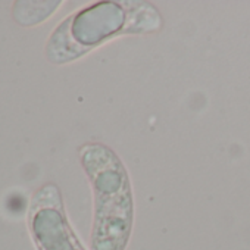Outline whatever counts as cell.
<instances>
[{
    "label": "cell",
    "mask_w": 250,
    "mask_h": 250,
    "mask_svg": "<svg viewBox=\"0 0 250 250\" xmlns=\"http://www.w3.org/2000/svg\"><path fill=\"white\" fill-rule=\"evenodd\" d=\"M83 164L96 199L93 250H124L133 225L131 187L121 161L100 145L85 146Z\"/></svg>",
    "instance_id": "1"
},
{
    "label": "cell",
    "mask_w": 250,
    "mask_h": 250,
    "mask_svg": "<svg viewBox=\"0 0 250 250\" xmlns=\"http://www.w3.org/2000/svg\"><path fill=\"white\" fill-rule=\"evenodd\" d=\"M40 219L39 240L44 250H81L58 210H44Z\"/></svg>",
    "instance_id": "3"
},
{
    "label": "cell",
    "mask_w": 250,
    "mask_h": 250,
    "mask_svg": "<svg viewBox=\"0 0 250 250\" xmlns=\"http://www.w3.org/2000/svg\"><path fill=\"white\" fill-rule=\"evenodd\" d=\"M159 27L161 17L152 6L124 8V3L102 2L71 18L68 31L80 55L119 33H149Z\"/></svg>",
    "instance_id": "2"
}]
</instances>
